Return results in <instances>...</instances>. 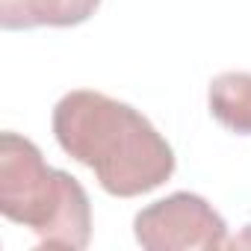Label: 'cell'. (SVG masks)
<instances>
[{
  "label": "cell",
  "instance_id": "obj_3",
  "mask_svg": "<svg viewBox=\"0 0 251 251\" xmlns=\"http://www.w3.org/2000/svg\"><path fill=\"white\" fill-rule=\"evenodd\" d=\"M136 242L148 251H219L227 248V225L195 192H172L133 219Z\"/></svg>",
  "mask_w": 251,
  "mask_h": 251
},
{
  "label": "cell",
  "instance_id": "obj_2",
  "mask_svg": "<svg viewBox=\"0 0 251 251\" xmlns=\"http://www.w3.org/2000/svg\"><path fill=\"white\" fill-rule=\"evenodd\" d=\"M0 213L30 227L39 248L80 251L92 239V204L80 180L50 169L39 145L12 130L0 136Z\"/></svg>",
  "mask_w": 251,
  "mask_h": 251
},
{
  "label": "cell",
  "instance_id": "obj_4",
  "mask_svg": "<svg viewBox=\"0 0 251 251\" xmlns=\"http://www.w3.org/2000/svg\"><path fill=\"white\" fill-rule=\"evenodd\" d=\"M100 0H0V27L33 30V27H77L89 21Z\"/></svg>",
  "mask_w": 251,
  "mask_h": 251
},
{
  "label": "cell",
  "instance_id": "obj_6",
  "mask_svg": "<svg viewBox=\"0 0 251 251\" xmlns=\"http://www.w3.org/2000/svg\"><path fill=\"white\" fill-rule=\"evenodd\" d=\"M227 248H251V225H245V230L236 239H227Z\"/></svg>",
  "mask_w": 251,
  "mask_h": 251
},
{
  "label": "cell",
  "instance_id": "obj_5",
  "mask_svg": "<svg viewBox=\"0 0 251 251\" xmlns=\"http://www.w3.org/2000/svg\"><path fill=\"white\" fill-rule=\"evenodd\" d=\"M213 118L236 136H251V74L248 71H225L213 77L210 92Z\"/></svg>",
  "mask_w": 251,
  "mask_h": 251
},
{
  "label": "cell",
  "instance_id": "obj_1",
  "mask_svg": "<svg viewBox=\"0 0 251 251\" xmlns=\"http://www.w3.org/2000/svg\"><path fill=\"white\" fill-rule=\"evenodd\" d=\"M53 136L115 198L154 192L175 175V151L166 136L139 109L103 92L62 95L53 106Z\"/></svg>",
  "mask_w": 251,
  "mask_h": 251
}]
</instances>
